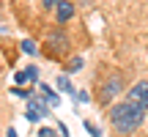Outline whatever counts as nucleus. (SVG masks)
Listing matches in <instances>:
<instances>
[{"label":"nucleus","mask_w":148,"mask_h":137,"mask_svg":"<svg viewBox=\"0 0 148 137\" xmlns=\"http://www.w3.org/2000/svg\"><path fill=\"white\" fill-rule=\"evenodd\" d=\"M60 0H44V8H52V5H58Z\"/></svg>","instance_id":"14"},{"label":"nucleus","mask_w":148,"mask_h":137,"mask_svg":"<svg viewBox=\"0 0 148 137\" xmlns=\"http://www.w3.org/2000/svg\"><path fill=\"white\" fill-rule=\"evenodd\" d=\"M55 8H58V22H69L74 16V3H69V0H60Z\"/></svg>","instance_id":"5"},{"label":"nucleus","mask_w":148,"mask_h":137,"mask_svg":"<svg viewBox=\"0 0 148 137\" xmlns=\"http://www.w3.org/2000/svg\"><path fill=\"white\" fill-rule=\"evenodd\" d=\"M38 137H60V134H58V132H52L49 126H41V129H38Z\"/></svg>","instance_id":"9"},{"label":"nucleus","mask_w":148,"mask_h":137,"mask_svg":"<svg viewBox=\"0 0 148 137\" xmlns=\"http://www.w3.org/2000/svg\"><path fill=\"white\" fill-rule=\"evenodd\" d=\"M41 96H47V101H49V104H58V96H55L52 90L47 88V85H41Z\"/></svg>","instance_id":"7"},{"label":"nucleus","mask_w":148,"mask_h":137,"mask_svg":"<svg viewBox=\"0 0 148 137\" xmlns=\"http://www.w3.org/2000/svg\"><path fill=\"white\" fill-rule=\"evenodd\" d=\"M143 118H145V107L134 104V101H129V99L110 107V121H112V126H115V132H121V134L134 132V129L143 123Z\"/></svg>","instance_id":"1"},{"label":"nucleus","mask_w":148,"mask_h":137,"mask_svg":"<svg viewBox=\"0 0 148 137\" xmlns=\"http://www.w3.org/2000/svg\"><path fill=\"white\" fill-rule=\"evenodd\" d=\"M74 96H77V101H88V93H85V90H77Z\"/></svg>","instance_id":"13"},{"label":"nucleus","mask_w":148,"mask_h":137,"mask_svg":"<svg viewBox=\"0 0 148 137\" xmlns=\"http://www.w3.org/2000/svg\"><path fill=\"white\" fill-rule=\"evenodd\" d=\"M36 77H38V68L36 66H27V68H22V71H16L14 82L16 85H27V82H36Z\"/></svg>","instance_id":"4"},{"label":"nucleus","mask_w":148,"mask_h":137,"mask_svg":"<svg viewBox=\"0 0 148 137\" xmlns=\"http://www.w3.org/2000/svg\"><path fill=\"white\" fill-rule=\"evenodd\" d=\"M25 115H27V121H38V118H44V115H47V107L30 99V107H27V112H25Z\"/></svg>","instance_id":"6"},{"label":"nucleus","mask_w":148,"mask_h":137,"mask_svg":"<svg viewBox=\"0 0 148 137\" xmlns=\"http://www.w3.org/2000/svg\"><path fill=\"white\" fill-rule=\"evenodd\" d=\"M126 99H129V101H134V104H140V107H145V110H148V82H145V79H140V82H134L132 88H129Z\"/></svg>","instance_id":"3"},{"label":"nucleus","mask_w":148,"mask_h":137,"mask_svg":"<svg viewBox=\"0 0 148 137\" xmlns=\"http://www.w3.org/2000/svg\"><path fill=\"white\" fill-rule=\"evenodd\" d=\"M85 132H90L93 137H101V132H99V129L93 126V123H88V121H85Z\"/></svg>","instance_id":"11"},{"label":"nucleus","mask_w":148,"mask_h":137,"mask_svg":"<svg viewBox=\"0 0 148 137\" xmlns=\"http://www.w3.org/2000/svg\"><path fill=\"white\" fill-rule=\"evenodd\" d=\"M58 88H60V90H66V93H74L71 82H69V79H66V77H58Z\"/></svg>","instance_id":"8"},{"label":"nucleus","mask_w":148,"mask_h":137,"mask_svg":"<svg viewBox=\"0 0 148 137\" xmlns=\"http://www.w3.org/2000/svg\"><path fill=\"white\" fill-rule=\"evenodd\" d=\"M79 66H82V60H79V58H74V60H71V63H69V68H71V71H77V68H79Z\"/></svg>","instance_id":"12"},{"label":"nucleus","mask_w":148,"mask_h":137,"mask_svg":"<svg viewBox=\"0 0 148 137\" xmlns=\"http://www.w3.org/2000/svg\"><path fill=\"white\" fill-rule=\"evenodd\" d=\"M118 90H121V77H118V74H112L110 79H104V82H101V88H99V101H101V104H110V99L118 93Z\"/></svg>","instance_id":"2"},{"label":"nucleus","mask_w":148,"mask_h":137,"mask_svg":"<svg viewBox=\"0 0 148 137\" xmlns=\"http://www.w3.org/2000/svg\"><path fill=\"white\" fill-rule=\"evenodd\" d=\"M22 49H25L27 55H33V52H36V44H33V41H22Z\"/></svg>","instance_id":"10"}]
</instances>
